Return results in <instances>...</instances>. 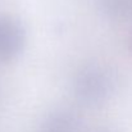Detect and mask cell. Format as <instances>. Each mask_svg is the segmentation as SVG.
Masks as SVG:
<instances>
[{
    "instance_id": "cell-1",
    "label": "cell",
    "mask_w": 132,
    "mask_h": 132,
    "mask_svg": "<svg viewBox=\"0 0 132 132\" xmlns=\"http://www.w3.org/2000/svg\"><path fill=\"white\" fill-rule=\"evenodd\" d=\"M117 88L116 73L103 64L82 67L73 81V92L78 103L94 108L105 104Z\"/></svg>"
},
{
    "instance_id": "cell-2",
    "label": "cell",
    "mask_w": 132,
    "mask_h": 132,
    "mask_svg": "<svg viewBox=\"0 0 132 132\" xmlns=\"http://www.w3.org/2000/svg\"><path fill=\"white\" fill-rule=\"evenodd\" d=\"M26 34L23 26L12 17H0V60L10 62L23 50Z\"/></svg>"
},
{
    "instance_id": "cell-3",
    "label": "cell",
    "mask_w": 132,
    "mask_h": 132,
    "mask_svg": "<svg viewBox=\"0 0 132 132\" xmlns=\"http://www.w3.org/2000/svg\"><path fill=\"white\" fill-rule=\"evenodd\" d=\"M40 132H81V119L68 109H58L44 119Z\"/></svg>"
},
{
    "instance_id": "cell-4",
    "label": "cell",
    "mask_w": 132,
    "mask_h": 132,
    "mask_svg": "<svg viewBox=\"0 0 132 132\" xmlns=\"http://www.w3.org/2000/svg\"><path fill=\"white\" fill-rule=\"evenodd\" d=\"M100 6L112 19H126L132 15V0H100Z\"/></svg>"
},
{
    "instance_id": "cell-5",
    "label": "cell",
    "mask_w": 132,
    "mask_h": 132,
    "mask_svg": "<svg viewBox=\"0 0 132 132\" xmlns=\"http://www.w3.org/2000/svg\"><path fill=\"white\" fill-rule=\"evenodd\" d=\"M128 49H130V51H131V54H132V34H131V36H130V40H128Z\"/></svg>"
},
{
    "instance_id": "cell-6",
    "label": "cell",
    "mask_w": 132,
    "mask_h": 132,
    "mask_svg": "<svg viewBox=\"0 0 132 132\" xmlns=\"http://www.w3.org/2000/svg\"><path fill=\"white\" fill-rule=\"evenodd\" d=\"M99 132H110V131H99Z\"/></svg>"
}]
</instances>
